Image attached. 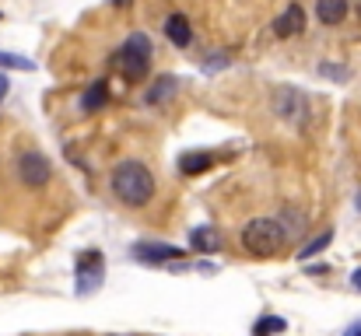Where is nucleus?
Wrapping results in <instances>:
<instances>
[{
    "mask_svg": "<svg viewBox=\"0 0 361 336\" xmlns=\"http://www.w3.org/2000/svg\"><path fill=\"white\" fill-rule=\"evenodd\" d=\"M113 197L126 207H147L154 197V175L144 161H120L109 175Z\"/></svg>",
    "mask_w": 361,
    "mask_h": 336,
    "instance_id": "obj_1",
    "label": "nucleus"
},
{
    "mask_svg": "<svg viewBox=\"0 0 361 336\" xmlns=\"http://www.w3.org/2000/svg\"><path fill=\"white\" fill-rule=\"evenodd\" d=\"M284 242H288V231L277 218H252L242 228V245L252 256H274V252H281Z\"/></svg>",
    "mask_w": 361,
    "mask_h": 336,
    "instance_id": "obj_2",
    "label": "nucleus"
},
{
    "mask_svg": "<svg viewBox=\"0 0 361 336\" xmlns=\"http://www.w3.org/2000/svg\"><path fill=\"white\" fill-rule=\"evenodd\" d=\"M151 56H154L151 39H147L144 32H133V35L123 42V49L116 53L120 74L126 77V81H144V77H147V70H151Z\"/></svg>",
    "mask_w": 361,
    "mask_h": 336,
    "instance_id": "obj_3",
    "label": "nucleus"
},
{
    "mask_svg": "<svg viewBox=\"0 0 361 336\" xmlns=\"http://www.w3.org/2000/svg\"><path fill=\"white\" fill-rule=\"evenodd\" d=\"M74 273H78L74 291H78L81 298H88L92 291H99V287H102V280H106V259H102V252L85 249V252L78 256V263H74Z\"/></svg>",
    "mask_w": 361,
    "mask_h": 336,
    "instance_id": "obj_4",
    "label": "nucleus"
},
{
    "mask_svg": "<svg viewBox=\"0 0 361 336\" xmlns=\"http://www.w3.org/2000/svg\"><path fill=\"white\" fill-rule=\"evenodd\" d=\"M14 168H18V179H21L28 189H42V186L53 179V165H49V158H46L42 151H25Z\"/></svg>",
    "mask_w": 361,
    "mask_h": 336,
    "instance_id": "obj_5",
    "label": "nucleus"
},
{
    "mask_svg": "<svg viewBox=\"0 0 361 336\" xmlns=\"http://www.w3.org/2000/svg\"><path fill=\"white\" fill-rule=\"evenodd\" d=\"M274 112H277L281 119L295 123V126H305L309 102H305V95H302L298 88H277V92H274Z\"/></svg>",
    "mask_w": 361,
    "mask_h": 336,
    "instance_id": "obj_6",
    "label": "nucleus"
},
{
    "mask_svg": "<svg viewBox=\"0 0 361 336\" xmlns=\"http://www.w3.org/2000/svg\"><path fill=\"white\" fill-rule=\"evenodd\" d=\"M186 252L179 245H165V242H140L133 245V259L144 263V266H161V263H176L183 259Z\"/></svg>",
    "mask_w": 361,
    "mask_h": 336,
    "instance_id": "obj_7",
    "label": "nucleus"
},
{
    "mask_svg": "<svg viewBox=\"0 0 361 336\" xmlns=\"http://www.w3.org/2000/svg\"><path fill=\"white\" fill-rule=\"evenodd\" d=\"M302 28H305V11H302V4H288V7L274 18V35H277V39L302 35Z\"/></svg>",
    "mask_w": 361,
    "mask_h": 336,
    "instance_id": "obj_8",
    "label": "nucleus"
},
{
    "mask_svg": "<svg viewBox=\"0 0 361 336\" xmlns=\"http://www.w3.org/2000/svg\"><path fill=\"white\" fill-rule=\"evenodd\" d=\"M165 35H169V42L172 46H179V49H186L190 42H193V25H190V18L186 14H169L165 18Z\"/></svg>",
    "mask_w": 361,
    "mask_h": 336,
    "instance_id": "obj_9",
    "label": "nucleus"
},
{
    "mask_svg": "<svg viewBox=\"0 0 361 336\" xmlns=\"http://www.w3.org/2000/svg\"><path fill=\"white\" fill-rule=\"evenodd\" d=\"M109 102V81L106 77H99V81H92L88 88H85V95H81V112H99L102 106Z\"/></svg>",
    "mask_w": 361,
    "mask_h": 336,
    "instance_id": "obj_10",
    "label": "nucleus"
},
{
    "mask_svg": "<svg viewBox=\"0 0 361 336\" xmlns=\"http://www.w3.org/2000/svg\"><path fill=\"white\" fill-rule=\"evenodd\" d=\"M176 92H179V81H176L172 74H165V77H158V81H154V85L147 88L144 102H147V106H165V102H169V99H172Z\"/></svg>",
    "mask_w": 361,
    "mask_h": 336,
    "instance_id": "obj_11",
    "label": "nucleus"
},
{
    "mask_svg": "<svg viewBox=\"0 0 361 336\" xmlns=\"http://www.w3.org/2000/svg\"><path fill=\"white\" fill-rule=\"evenodd\" d=\"M190 245H193L197 252H221V235H218L211 224H200V228L190 231Z\"/></svg>",
    "mask_w": 361,
    "mask_h": 336,
    "instance_id": "obj_12",
    "label": "nucleus"
},
{
    "mask_svg": "<svg viewBox=\"0 0 361 336\" xmlns=\"http://www.w3.org/2000/svg\"><path fill=\"white\" fill-rule=\"evenodd\" d=\"M348 11H351L348 0H316V18L323 25H341L348 18Z\"/></svg>",
    "mask_w": 361,
    "mask_h": 336,
    "instance_id": "obj_13",
    "label": "nucleus"
},
{
    "mask_svg": "<svg viewBox=\"0 0 361 336\" xmlns=\"http://www.w3.org/2000/svg\"><path fill=\"white\" fill-rule=\"evenodd\" d=\"M211 165H214L211 151H186V154L179 158V172H183V175H200V172H207Z\"/></svg>",
    "mask_w": 361,
    "mask_h": 336,
    "instance_id": "obj_14",
    "label": "nucleus"
},
{
    "mask_svg": "<svg viewBox=\"0 0 361 336\" xmlns=\"http://www.w3.org/2000/svg\"><path fill=\"white\" fill-rule=\"evenodd\" d=\"M330 242H334V231L326 228L323 235H316V238H312L309 245H302V249H298V259H312V256H319V252H323V249H326Z\"/></svg>",
    "mask_w": 361,
    "mask_h": 336,
    "instance_id": "obj_15",
    "label": "nucleus"
},
{
    "mask_svg": "<svg viewBox=\"0 0 361 336\" xmlns=\"http://www.w3.org/2000/svg\"><path fill=\"white\" fill-rule=\"evenodd\" d=\"M288 330V323L281 319V316H263L256 326H252V336H270V333H284Z\"/></svg>",
    "mask_w": 361,
    "mask_h": 336,
    "instance_id": "obj_16",
    "label": "nucleus"
},
{
    "mask_svg": "<svg viewBox=\"0 0 361 336\" xmlns=\"http://www.w3.org/2000/svg\"><path fill=\"white\" fill-rule=\"evenodd\" d=\"M0 67H4V70H35V63H32V60L14 56V53H0Z\"/></svg>",
    "mask_w": 361,
    "mask_h": 336,
    "instance_id": "obj_17",
    "label": "nucleus"
},
{
    "mask_svg": "<svg viewBox=\"0 0 361 336\" xmlns=\"http://www.w3.org/2000/svg\"><path fill=\"white\" fill-rule=\"evenodd\" d=\"M319 74H323V77H337V81H344V77H348V70H344V67H326V63L319 67Z\"/></svg>",
    "mask_w": 361,
    "mask_h": 336,
    "instance_id": "obj_18",
    "label": "nucleus"
},
{
    "mask_svg": "<svg viewBox=\"0 0 361 336\" xmlns=\"http://www.w3.org/2000/svg\"><path fill=\"white\" fill-rule=\"evenodd\" d=\"M7 92H11V81H7V77H4V74H0V102H4V99H7Z\"/></svg>",
    "mask_w": 361,
    "mask_h": 336,
    "instance_id": "obj_19",
    "label": "nucleus"
},
{
    "mask_svg": "<svg viewBox=\"0 0 361 336\" xmlns=\"http://www.w3.org/2000/svg\"><path fill=\"white\" fill-rule=\"evenodd\" d=\"M351 284H355V291H361V270H355V273H351Z\"/></svg>",
    "mask_w": 361,
    "mask_h": 336,
    "instance_id": "obj_20",
    "label": "nucleus"
},
{
    "mask_svg": "<svg viewBox=\"0 0 361 336\" xmlns=\"http://www.w3.org/2000/svg\"><path fill=\"white\" fill-rule=\"evenodd\" d=\"M344 336H361V323H355V326H351V330H348Z\"/></svg>",
    "mask_w": 361,
    "mask_h": 336,
    "instance_id": "obj_21",
    "label": "nucleus"
},
{
    "mask_svg": "<svg viewBox=\"0 0 361 336\" xmlns=\"http://www.w3.org/2000/svg\"><path fill=\"white\" fill-rule=\"evenodd\" d=\"M358 211H361V193H358Z\"/></svg>",
    "mask_w": 361,
    "mask_h": 336,
    "instance_id": "obj_22",
    "label": "nucleus"
},
{
    "mask_svg": "<svg viewBox=\"0 0 361 336\" xmlns=\"http://www.w3.org/2000/svg\"><path fill=\"white\" fill-rule=\"evenodd\" d=\"M113 4H126V0H113Z\"/></svg>",
    "mask_w": 361,
    "mask_h": 336,
    "instance_id": "obj_23",
    "label": "nucleus"
}]
</instances>
